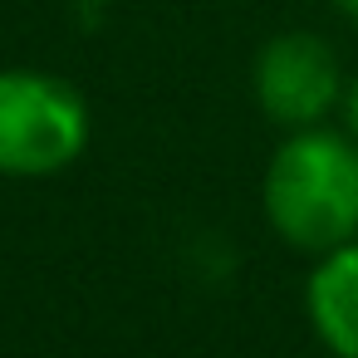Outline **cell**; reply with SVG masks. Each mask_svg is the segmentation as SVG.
I'll use <instances>...</instances> for the list:
<instances>
[{
    "mask_svg": "<svg viewBox=\"0 0 358 358\" xmlns=\"http://www.w3.org/2000/svg\"><path fill=\"white\" fill-rule=\"evenodd\" d=\"M260 211L309 260L358 241V143L334 123L285 133L260 177Z\"/></svg>",
    "mask_w": 358,
    "mask_h": 358,
    "instance_id": "obj_1",
    "label": "cell"
},
{
    "mask_svg": "<svg viewBox=\"0 0 358 358\" xmlns=\"http://www.w3.org/2000/svg\"><path fill=\"white\" fill-rule=\"evenodd\" d=\"M94 138L89 99L55 69H0V177L45 182L69 172Z\"/></svg>",
    "mask_w": 358,
    "mask_h": 358,
    "instance_id": "obj_2",
    "label": "cell"
},
{
    "mask_svg": "<svg viewBox=\"0 0 358 358\" xmlns=\"http://www.w3.org/2000/svg\"><path fill=\"white\" fill-rule=\"evenodd\" d=\"M343 89H348L343 59L324 35L280 30L255 50V64H250L255 108L285 133L329 123L343 108Z\"/></svg>",
    "mask_w": 358,
    "mask_h": 358,
    "instance_id": "obj_3",
    "label": "cell"
},
{
    "mask_svg": "<svg viewBox=\"0 0 358 358\" xmlns=\"http://www.w3.org/2000/svg\"><path fill=\"white\" fill-rule=\"evenodd\" d=\"M304 314L334 358H358V241L319 255L304 280Z\"/></svg>",
    "mask_w": 358,
    "mask_h": 358,
    "instance_id": "obj_4",
    "label": "cell"
},
{
    "mask_svg": "<svg viewBox=\"0 0 358 358\" xmlns=\"http://www.w3.org/2000/svg\"><path fill=\"white\" fill-rule=\"evenodd\" d=\"M338 118H343L338 128L358 143V74H348V89H343V108H338Z\"/></svg>",
    "mask_w": 358,
    "mask_h": 358,
    "instance_id": "obj_5",
    "label": "cell"
},
{
    "mask_svg": "<svg viewBox=\"0 0 358 358\" xmlns=\"http://www.w3.org/2000/svg\"><path fill=\"white\" fill-rule=\"evenodd\" d=\"M329 10H334V15H343L348 25H358V0H329Z\"/></svg>",
    "mask_w": 358,
    "mask_h": 358,
    "instance_id": "obj_6",
    "label": "cell"
},
{
    "mask_svg": "<svg viewBox=\"0 0 358 358\" xmlns=\"http://www.w3.org/2000/svg\"><path fill=\"white\" fill-rule=\"evenodd\" d=\"M69 6H84V10H94V6H108V0H69Z\"/></svg>",
    "mask_w": 358,
    "mask_h": 358,
    "instance_id": "obj_7",
    "label": "cell"
}]
</instances>
